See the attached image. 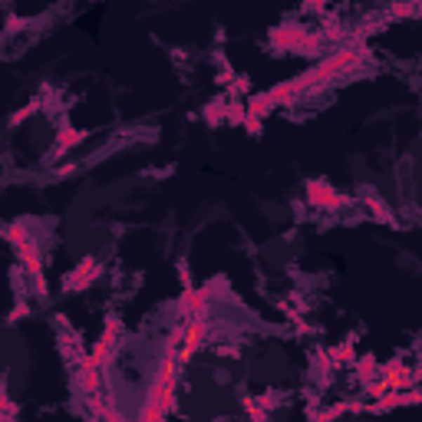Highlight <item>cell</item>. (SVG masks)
I'll return each instance as SVG.
<instances>
[{
    "mask_svg": "<svg viewBox=\"0 0 422 422\" xmlns=\"http://www.w3.org/2000/svg\"><path fill=\"white\" fill-rule=\"evenodd\" d=\"M353 360V343H340L334 350V363H350Z\"/></svg>",
    "mask_w": 422,
    "mask_h": 422,
    "instance_id": "cell-9",
    "label": "cell"
},
{
    "mask_svg": "<svg viewBox=\"0 0 422 422\" xmlns=\"http://www.w3.org/2000/svg\"><path fill=\"white\" fill-rule=\"evenodd\" d=\"M248 412H251V419H254V422H268V412L261 409L254 400H248Z\"/></svg>",
    "mask_w": 422,
    "mask_h": 422,
    "instance_id": "cell-12",
    "label": "cell"
},
{
    "mask_svg": "<svg viewBox=\"0 0 422 422\" xmlns=\"http://www.w3.org/2000/svg\"><path fill=\"white\" fill-rule=\"evenodd\" d=\"M83 139V132H73V129H63V136H60V149H70L73 142Z\"/></svg>",
    "mask_w": 422,
    "mask_h": 422,
    "instance_id": "cell-10",
    "label": "cell"
},
{
    "mask_svg": "<svg viewBox=\"0 0 422 422\" xmlns=\"http://www.w3.org/2000/svg\"><path fill=\"white\" fill-rule=\"evenodd\" d=\"M367 208H373V215H376L379 221H390V215H386V205H383V202H376V198H367Z\"/></svg>",
    "mask_w": 422,
    "mask_h": 422,
    "instance_id": "cell-11",
    "label": "cell"
},
{
    "mask_svg": "<svg viewBox=\"0 0 422 422\" xmlns=\"http://www.w3.org/2000/svg\"><path fill=\"white\" fill-rule=\"evenodd\" d=\"M416 7H393V17H409Z\"/></svg>",
    "mask_w": 422,
    "mask_h": 422,
    "instance_id": "cell-13",
    "label": "cell"
},
{
    "mask_svg": "<svg viewBox=\"0 0 422 422\" xmlns=\"http://www.w3.org/2000/svg\"><path fill=\"white\" fill-rule=\"evenodd\" d=\"M208 317H192V320H185V340L182 347H178V353H175V363H188V360L195 357L198 350H202V343L208 340Z\"/></svg>",
    "mask_w": 422,
    "mask_h": 422,
    "instance_id": "cell-1",
    "label": "cell"
},
{
    "mask_svg": "<svg viewBox=\"0 0 422 422\" xmlns=\"http://www.w3.org/2000/svg\"><path fill=\"white\" fill-rule=\"evenodd\" d=\"M79 386L86 393H96L99 386V363H93V357L83 360V367H79Z\"/></svg>",
    "mask_w": 422,
    "mask_h": 422,
    "instance_id": "cell-5",
    "label": "cell"
},
{
    "mask_svg": "<svg viewBox=\"0 0 422 422\" xmlns=\"http://www.w3.org/2000/svg\"><path fill=\"white\" fill-rule=\"evenodd\" d=\"M251 106V116H261V112H268V109L274 106V99H271V93H264V96H254L248 103Z\"/></svg>",
    "mask_w": 422,
    "mask_h": 422,
    "instance_id": "cell-7",
    "label": "cell"
},
{
    "mask_svg": "<svg viewBox=\"0 0 422 422\" xmlns=\"http://www.w3.org/2000/svg\"><path fill=\"white\" fill-rule=\"evenodd\" d=\"M307 195H310V202H314V205H324V208H336L340 202H343V198L336 195V192L327 182H310V185H307Z\"/></svg>",
    "mask_w": 422,
    "mask_h": 422,
    "instance_id": "cell-4",
    "label": "cell"
},
{
    "mask_svg": "<svg viewBox=\"0 0 422 422\" xmlns=\"http://www.w3.org/2000/svg\"><path fill=\"white\" fill-rule=\"evenodd\" d=\"M379 376V363L373 357H360L357 360V379L363 383V386H369L373 379Z\"/></svg>",
    "mask_w": 422,
    "mask_h": 422,
    "instance_id": "cell-6",
    "label": "cell"
},
{
    "mask_svg": "<svg viewBox=\"0 0 422 422\" xmlns=\"http://www.w3.org/2000/svg\"><path fill=\"white\" fill-rule=\"evenodd\" d=\"M11 235V241L17 244V251H20L23 258V268L33 274V281H37V287H40V294H46V284H44V274H40V251H37V244H33L30 235H23L20 228H11L7 231Z\"/></svg>",
    "mask_w": 422,
    "mask_h": 422,
    "instance_id": "cell-2",
    "label": "cell"
},
{
    "mask_svg": "<svg viewBox=\"0 0 422 422\" xmlns=\"http://www.w3.org/2000/svg\"><path fill=\"white\" fill-rule=\"evenodd\" d=\"M390 386H386V383H383V379H373V383H369L367 386V396L369 400H383V396H390Z\"/></svg>",
    "mask_w": 422,
    "mask_h": 422,
    "instance_id": "cell-8",
    "label": "cell"
},
{
    "mask_svg": "<svg viewBox=\"0 0 422 422\" xmlns=\"http://www.w3.org/2000/svg\"><path fill=\"white\" fill-rule=\"evenodd\" d=\"M96 274H99L96 258H83V264H79V268L66 277V291H83V287H89Z\"/></svg>",
    "mask_w": 422,
    "mask_h": 422,
    "instance_id": "cell-3",
    "label": "cell"
},
{
    "mask_svg": "<svg viewBox=\"0 0 422 422\" xmlns=\"http://www.w3.org/2000/svg\"><path fill=\"white\" fill-rule=\"evenodd\" d=\"M122 422H126V419H122Z\"/></svg>",
    "mask_w": 422,
    "mask_h": 422,
    "instance_id": "cell-14",
    "label": "cell"
}]
</instances>
